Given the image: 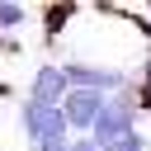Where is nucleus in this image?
<instances>
[{
    "label": "nucleus",
    "instance_id": "nucleus-2",
    "mask_svg": "<svg viewBox=\"0 0 151 151\" xmlns=\"http://www.w3.org/2000/svg\"><path fill=\"white\" fill-rule=\"evenodd\" d=\"M127 132H137V94H132V85H123L109 104H104V113H99V123H94V142L99 146H113V142H123Z\"/></svg>",
    "mask_w": 151,
    "mask_h": 151
},
{
    "label": "nucleus",
    "instance_id": "nucleus-3",
    "mask_svg": "<svg viewBox=\"0 0 151 151\" xmlns=\"http://www.w3.org/2000/svg\"><path fill=\"white\" fill-rule=\"evenodd\" d=\"M104 104H109V94H104V90H90V85H71V94L61 99V109H66V118H71V132H76V137L94 132V123H99Z\"/></svg>",
    "mask_w": 151,
    "mask_h": 151
},
{
    "label": "nucleus",
    "instance_id": "nucleus-1",
    "mask_svg": "<svg viewBox=\"0 0 151 151\" xmlns=\"http://www.w3.org/2000/svg\"><path fill=\"white\" fill-rule=\"evenodd\" d=\"M19 127L28 137L33 151H71V118L61 104H42V99H28L19 109Z\"/></svg>",
    "mask_w": 151,
    "mask_h": 151
},
{
    "label": "nucleus",
    "instance_id": "nucleus-5",
    "mask_svg": "<svg viewBox=\"0 0 151 151\" xmlns=\"http://www.w3.org/2000/svg\"><path fill=\"white\" fill-rule=\"evenodd\" d=\"M24 24V5L19 0H0V28H19Z\"/></svg>",
    "mask_w": 151,
    "mask_h": 151
},
{
    "label": "nucleus",
    "instance_id": "nucleus-4",
    "mask_svg": "<svg viewBox=\"0 0 151 151\" xmlns=\"http://www.w3.org/2000/svg\"><path fill=\"white\" fill-rule=\"evenodd\" d=\"M71 94V76L66 66H38L33 80H28V99H42V104H61Z\"/></svg>",
    "mask_w": 151,
    "mask_h": 151
},
{
    "label": "nucleus",
    "instance_id": "nucleus-6",
    "mask_svg": "<svg viewBox=\"0 0 151 151\" xmlns=\"http://www.w3.org/2000/svg\"><path fill=\"white\" fill-rule=\"evenodd\" d=\"M71 151H104V146H99V142L85 132V137H76V142H71Z\"/></svg>",
    "mask_w": 151,
    "mask_h": 151
}]
</instances>
